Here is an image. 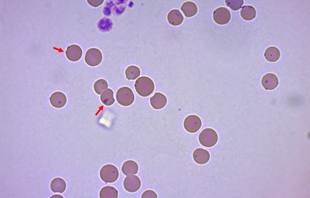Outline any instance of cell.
Instances as JSON below:
<instances>
[{
    "label": "cell",
    "instance_id": "obj_10",
    "mask_svg": "<svg viewBox=\"0 0 310 198\" xmlns=\"http://www.w3.org/2000/svg\"><path fill=\"white\" fill-rule=\"evenodd\" d=\"M67 97L62 92L57 91L54 92L51 95L50 101L51 105L57 108L63 107L67 102Z\"/></svg>",
    "mask_w": 310,
    "mask_h": 198
},
{
    "label": "cell",
    "instance_id": "obj_19",
    "mask_svg": "<svg viewBox=\"0 0 310 198\" xmlns=\"http://www.w3.org/2000/svg\"><path fill=\"white\" fill-rule=\"evenodd\" d=\"M140 70L137 67L132 65L126 69L125 74L126 78L128 80H134L138 77L140 74Z\"/></svg>",
    "mask_w": 310,
    "mask_h": 198
},
{
    "label": "cell",
    "instance_id": "obj_2",
    "mask_svg": "<svg viewBox=\"0 0 310 198\" xmlns=\"http://www.w3.org/2000/svg\"><path fill=\"white\" fill-rule=\"evenodd\" d=\"M199 140L200 144L206 147H211L215 145L218 140L217 132L210 128L203 130L200 134Z\"/></svg>",
    "mask_w": 310,
    "mask_h": 198
},
{
    "label": "cell",
    "instance_id": "obj_7",
    "mask_svg": "<svg viewBox=\"0 0 310 198\" xmlns=\"http://www.w3.org/2000/svg\"><path fill=\"white\" fill-rule=\"evenodd\" d=\"M65 54L67 59L72 62L80 60L82 55V50L79 46L72 44L68 46L66 50Z\"/></svg>",
    "mask_w": 310,
    "mask_h": 198
},
{
    "label": "cell",
    "instance_id": "obj_1",
    "mask_svg": "<svg viewBox=\"0 0 310 198\" xmlns=\"http://www.w3.org/2000/svg\"><path fill=\"white\" fill-rule=\"evenodd\" d=\"M135 89L140 96L147 97L150 95L154 89V85L152 80L147 76L139 77L135 84Z\"/></svg>",
    "mask_w": 310,
    "mask_h": 198
},
{
    "label": "cell",
    "instance_id": "obj_4",
    "mask_svg": "<svg viewBox=\"0 0 310 198\" xmlns=\"http://www.w3.org/2000/svg\"><path fill=\"white\" fill-rule=\"evenodd\" d=\"M102 55L98 49L92 48L88 49L86 52L84 60L87 64L91 67L99 65L102 60Z\"/></svg>",
    "mask_w": 310,
    "mask_h": 198
},
{
    "label": "cell",
    "instance_id": "obj_16",
    "mask_svg": "<svg viewBox=\"0 0 310 198\" xmlns=\"http://www.w3.org/2000/svg\"><path fill=\"white\" fill-rule=\"evenodd\" d=\"M100 99L102 103L107 106L112 105L114 102L113 91L109 88L107 89L101 93Z\"/></svg>",
    "mask_w": 310,
    "mask_h": 198
},
{
    "label": "cell",
    "instance_id": "obj_11",
    "mask_svg": "<svg viewBox=\"0 0 310 198\" xmlns=\"http://www.w3.org/2000/svg\"><path fill=\"white\" fill-rule=\"evenodd\" d=\"M167 100L166 97L160 93H156L150 99V102L153 108L156 109H160L166 105Z\"/></svg>",
    "mask_w": 310,
    "mask_h": 198
},
{
    "label": "cell",
    "instance_id": "obj_17",
    "mask_svg": "<svg viewBox=\"0 0 310 198\" xmlns=\"http://www.w3.org/2000/svg\"><path fill=\"white\" fill-rule=\"evenodd\" d=\"M256 14L255 8L251 5L243 6L241 11V15L245 20L250 21L255 18Z\"/></svg>",
    "mask_w": 310,
    "mask_h": 198
},
{
    "label": "cell",
    "instance_id": "obj_14",
    "mask_svg": "<svg viewBox=\"0 0 310 198\" xmlns=\"http://www.w3.org/2000/svg\"><path fill=\"white\" fill-rule=\"evenodd\" d=\"M66 187V182L63 179L60 177L53 179L50 184L51 189L54 193H62L65 190Z\"/></svg>",
    "mask_w": 310,
    "mask_h": 198
},
{
    "label": "cell",
    "instance_id": "obj_6",
    "mask_svg": "<svg viewBox=\"0 0 310 198\" xmlns=\"http://www.w3.org/2000/svg\"><path fill=\"white\" fill-rule=\"evenodd\" d=\"M141 182L140 179L135 175H131L126 177L124 182V186L128 192H135L140 188Z\"/></svg>",
    "mask_w": 310,
    "mask_h": 198
},
{
    "label": "cell",
    "instance_id": "obj_3",
    "mask_svg": "<svg viewBox=\"0 0 310 198\" xmlns=\"http://www.w3.org/2000/svg\"><path fill=\"white\" fill-rule=\"evenodd\" d=\"M116 99L118 103L124 106L131 105L134 100V96L132 90L129 87L124 86L120 88L117 91Z\"/></svg>",
    "mask_w": 310,
    "mask_h": 198
},
{
    "label": "cell",
    "instance_id": "obj_12",
    "mask_svg": "<svg viewBox=\"0 0 310 198\" xmlns=\"http://www.w3.org/2000/svg\"><path fill=\"white\" fill-rule=\"evenodd\" d=\"M137 164L135 161L129 160L125 161L123 164L122 170L125 175H131L137 174L138 171Z\"/></svg>",
    "mask_w": 310,
    "mask_h": 198
},
{
    "label": "cell",
    "instance_id": "obj_21",
    "mask_svg": "<svg viewBox=\"0 0 310 198\" xmlns=\"http://www.w3.org/2000/svg\"><path fill=\"white\" fill-rule=\"evenodd\" d=\"M100 23L103 24H99V26L103 25L104 27L101 29L102 30H105L108 31V29H110V27H112V23L110 20L108 18H106L101 20H100Z\"/></svg>",
    "mask_w": 310,
    "mask_h": 198
},
{
    "label": "cell",
    "instance_id": "obj_8",
    "mask_svg": "<svg viewBox=\"0 0 310 198\" xmlns=\"http://www.w3.org/2000/svg\"><path fill=\"white\" fill-rule=\"evenodd\" d=\"M263 87L268 90L275 89L279 84V80L277 76L272 73H268L264 75L262 80Z\"/></svg>",
    "mask_w": 310,
    "mask_h": 198
},
{
    "label": "cell",
    "instance_id": "obj_22",
    "mask_svg": "<svg viewBox=\"0 0 310 198\" xmlns=\"http://www.w3.org/2000/svg\"><path fill=\"white\" fill-rule=\"evenodd\" d=\"M157 195L153 191L151 190H148L145 191L142 194L141 198H157Z\"/></svg>",
    "mask_w": 310,
    "mask_h": 198
},
{
    "label": "cell",
    "instance_id": "obj_18",
    "mask_svg": "<svg viewBox=\"0 0 310 198\" xmlns=\"http://www.w3.org/2000/svg\"><path fill=\"white\" fill-rule=\"evenodd\" d=\"M181 10L187 17L192 16L196 13L197 8L195 4L191 2L184 3L181 7Z\"/></svg>",
    "mask_w": 310,
    "mask_h": 198
},
{
    "label": "cell",
    "instance_id": "obj_23",
    "mask_svg": "<svg viewBox=\"0 0 310 198\" xmlns=\"http://www.w3.org/2000/svg\"><path fill=\"white\" fill-rule=\"evenodd\" d=\"M88 3L90 5L94 7H97L101 5L104 1V0H87Z\"/></svg>",
    "mask_w": 310,
    "mask_h": 198
},
{
    "label": "cell",
    "instance_id": "obj_5",
    "mask_svg": "<svg viewBox=\"0 0 310 198\" xmlns=\"http://www.w3.org/2000/svg\"><path fill=\"white\" fill-rule=\"evenodd\" d=\"M184 127L188 132L194 133L197 131L202 126L200 118L195 115H190L187 117L183 123Z\"/></svg>",
    "mask_w": 310,
    "mask_h": 198
},
{
    "label": "cell",
    "instance_id": "obj_20",
    "mask_svg": "<svg viewBox=\"0 0 310 198\" xmlns=\"http://www.w3.org/2000/svg\"><path fill=\"white\" fill-rule=\"evenodd\" d=\"M108 86L107 81L104 79H100L97 80L94 85L95 92L98 94L100 95L102 92L107 89Z\"/></svg>",
    "mask_w": 310,
    "mask_h": 198
},
{
    "label": "cell",
    "instance_id": "obj_13",
    "mask_svg": "<svg viewBox=\"0 0 310 198\" xmlns=\"http://www.w3.org/2000/svg\"><path fill=\"white\" fill-rule=\"evenodd\" d=\"M265 59L268 61L274 62L277 61L280 56L279 50L276 47L271 46L268 47L264 53Z\"/></svg>",
    "mask_w": 310,
    "mask_h": 198
},
{
    "label": "cell",
    "instance_id": "obj_9",
    "mask_svg": "<svg viewBox=\"0 0 310 198\" xmlns=\"http://www.w3.org/2000/svg\"><path fill=\"white\" fill-rule=\"evenodd\" d=\"M194 161L200 164H203L208 162L210 158L209 152L202 148L195 149L193 154Z\"/></svg>",
    "mask_w": 310,
    "mask_h": 198
},
{
    "label": "cell",
    "instance_id": "obj_15",
    "mask_svg": "<svg viewBox=\"0 0 310 198\" xmlns=\"http://www.w3.org/2000/svg\"><path fill=\"white\" fill-rule=\"evenodd\" d=\"M168 20L171 24L178 25L183 22V17L180 11L177 9H173L170 11L167 15Z\"/></svg>",
    "mask_w": 310,
    "mask_h": 198
}]
</instances>
